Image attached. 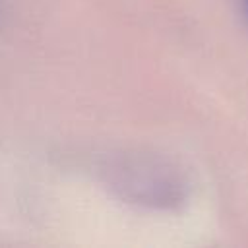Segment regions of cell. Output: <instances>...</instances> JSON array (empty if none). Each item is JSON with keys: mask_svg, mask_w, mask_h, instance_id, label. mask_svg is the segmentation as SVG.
Instances as JSON below:
<instances>
[]
</instances>
